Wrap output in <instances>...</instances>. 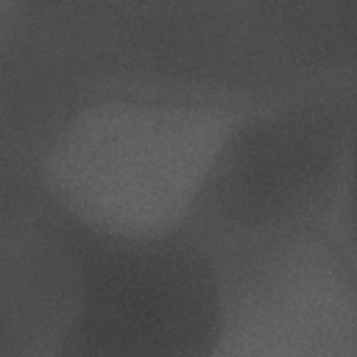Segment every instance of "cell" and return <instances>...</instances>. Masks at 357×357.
I'll return each mask as SVG.
<instances>
[{
    "mask_svg": "<svg viewBox=\"0 0 357 357\" xmlns=\"http://www.w3.org/2000/svg\"><path fill=\"white\" fill-rule=\"evenodd\" d=\"M243 109L156 89L100 92L47 139L42 190L64 220L86 231L137 240L178 234Z\"/></svg>",
    "mask_w": 357,
    "mask_h": 357,
    "instance_id": "1",
    "label": "cell"
},
{
    "mask_svg": "<svg viewBox=\"0 0 357 357\" xmlns=\"http://www.w3.org/2000/svg\"><path fill=\"white\" fill-rule=\"evenodd\" d=\"M354 89L324 86L243 109L184 234L206 251L321 229L354 254Z\"/></svg>",
    "mask_w": 357,
    "mask_h": 357,
    "instance_id": "2",
    "label": "cell"
},
{
    "mask_svg": "<svg viewBox=\"0 0 357 357\" xmlns=\"http://www.w3.org/2000/svg\"><path fill=\"white\" fill-rule=\"evenodd\" d=\"M75 259V310L59 354L212 357L218 276L190 234L109 237L64 220Z\"/></svg>",
    "mask_w": 357,
    "mask_h": 357,
    "instance_id": "3",
    "label": "cell"
},
{
    "mask_svg": "<svg viewBox=\"0 0 357 357\" xmlns=\"http://www.w3.org/2000/svg\"><path fill=\"white\" fill-rule=\"evenodd\" d=\"M218 276L212 357H354V257L293 229L209 251Z\"/></svg>",
    "mask_w": 357,
    "mask_h": 357,
    "instance_id": "4",
    "label": "cell"
},
{
    "mask_svg": "<svg viewBox=\"0 0 357 357\" xmlns=\"http://www.w3.org/2000/svg\"><path fill=\"white\" fill-rule=\"evenodd\" d=\"M120 0H6L0 11L33 20H103Z\"/></svg>",
    "mask_w": 357,
    "mask_h": 357,
    "instance_id": "5",
    "label": "cell"
}]
</instances>
